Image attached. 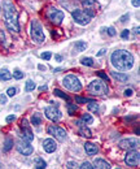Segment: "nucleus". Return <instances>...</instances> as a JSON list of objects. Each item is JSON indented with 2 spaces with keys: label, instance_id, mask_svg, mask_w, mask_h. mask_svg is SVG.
<instances>
[{
  "label": "nucleus",
  "instance_id": "1",
  "mask_svg": "<svg viewBox=\"0 0 140 169\" xmlns=\"http://www.w3.org/2000/svg\"><path fill=\"white\" fill-rule=\"evenodd\" d=\"M3 13H4V20L5 26L8 28L12 33L20 31V24H18V13L16 10V7L13 5L12 1L5 0L3 3Z\"/></svg>",
  "mask_w": 140,
  "mask_h": 169
},
{
  "label": "nucleus",
  "instance_id": "2",
  "mask_svg": "<svg viewBox=\"0 0 140 169\" xmlns=\"http://www.w3.org/2000/svg\"><path fill=\"white\" fill-rule=\"evenodd\" d=\"M110 61L119 70H130L134 65V56L126 50H117L112 54Z\"/></svg>",
  "mask_w": 140,
  "mask_h": 169
},
{
  "label": "nucleus",
  "instance_id": "3",
  "mask_svg": "<svg viewBox=\"0 0 140 169\" xmlns=\"http://www.w3.org/2000/svg\"><path fill=\"white\" fill-rule=\"evenodd\" d=\"M30 31H31V38L34 39V42L36 43H43L45 40V35L43 33V28L39 24L38 20H33L31 25H30Z\"/></svg>",
  "mask_w": 140,
  "mask_h": 169
},
{
  "label": "nucleus",
  "instance_id": "4",
  "mask_svg": "<svg viewBox=\"0 0 140 169\" xmlns=\"http://www.w3.org/2000/svg\"><path fill=\"white\" fill-rule=\"evenodd\" d=\"M88 91L92 95H107L109 92V89H108L107 82L96 80V81H92L88 85Z\"/></svg>",
  "mask_w": 140,
  "mask_h": 169
},
{
  "label": "nucleus",
  "instance_id": "5",
  "mask_svg": "<svg viewBox=\"0 0 140 169\" xmlns=\"http://www.w3.org/2000/svg\"><path fill=\"white\" fill-rule=\"evenodd\" d=\"M62 85L65 86L69 91H73V92H79L82 90L81 81H79L75 76H73V74H69V76H66L65 78H64Z\"/></svg>",
  "mask_w": 140,
  "mask_h": 169
},
{
  "label": "nucleus",
  "instance_id": "6",
  "mask_svg": "<svg viewBox=\"0 0 140 169\" xmlns=\"http://www.w3.org/2000/svg\"><path fill=\"white\" fill-rule=\"evenodd\" d=\"M47 16L48 18H50V21L52 22V24L55 25H60L64 20V17H65V14H64L62 10H60L57 8H53V7H51L50 9H48L47 12Z\"/></svg>",
  "mask_w": 140,
  "mask_h": 169
},
{
  "label": "nucleus",
  "instance_id": "7",
  "mask_svg": "<svg viewBox=\"0 0 140 169\" xmlns=\"http://www.w3.org/2000/svg\"><path fill=\"white\" fill-rule=\"evenodd\" d=\"M71 16H73L74 21L77 22V24L82 25V26L88 25V24H90V21H91V17L84 12V10H81V9H75V10H73V12H71Z\"/></svg>",
  "mask_w": 140,
  "mask_h": 169
},
{
  "label": "nucleus",
  "instance_id": "8",
  "mask_svg": "<svg viewBox=\"0 0 140 169\" xmlns=\"http://www.w3.org/2000/svg\"><path fill=\"white\" fill-rule=\"evenodd\" d=\"M47 131H48V134L55 137L59 142H65V139H66V131L57 125H50Z\"/></svg>",
  "mask_w": 140,
  "mask_h": 169
},
{
  "label": "nucleus",
  "instance_id": "9",
  "mask_svg": "<svg viewBox=\"0 0 140 169\" xmlns=\"http://www.w3.org/2000/svg\"><path fill=\"white\" fill-rule=\"evenodd\" d=\"M44 115L47 116V118H50L51 121L53 122H57L60 118H61V112L57 108V106H51V107H47L44 109Z\"/></svg>",
  "mask_w": 140,
  "mask_h": 169
},
{
  "label": "nucleus",
  "instance_id": "10",
  "mask_svg": "<svg viewBox=\"0 0 140 169\" xmlns=\"http://www.w3.org/2000/svg\"><path fill=\"white\" fill-rule=\"evenodd\" d=\"M124 163H126L128 167H138L140 163V153L139 151H132L128 152L126 157H124Z\"/></svg>",
  "mask_w": 140,
  "mask_h": 169
},
{
  "label": "nucleus",
  "instance_id": "11",
  "mask_svg": "<svg viewBox=\"0 0 140 169\" xmlns=\"http://www.w3.org/2000/svg\"><path fill=\"white\" fill-rule=\"evenodd\" d=\"M17 151L24 156H29L34 152V148H33V146L30 144V142L21 141V142H18V144H17Z\"/></svg>",
  "mask_w": 140,
  "mask_h": 169
},
{
  "label": "nucleus",
  "instance_id": "12",
  "mask_svg": "<svg viewBox=\"0 0 140 169\" xmlns=\"http://www.w3.org/2000/svg\"><path fill=\"white\" fill-rule=\"evenodd\" d=\"M119 147L123 150H135L139 147V139L136 138H127V139H123L119 142Z\"/></svg>",
  "mask_w": 140,
  "mask_h": 169
},
{
  "label": "nucleus",
  "instance_id": "13",
  "mask_svg": "<svg viewBox=\"0 0 140 169\" xmlns=\"http://www.w3.org/2000/svg\"><path fill=\"white\" fill-rule=\"evenodd\" d=\"M43 150L48 153H52L57 150V144H56V142L53 139L48 138V139H44V142H43Z\"/></svg>",
  "mask_w": 140,
  "mask_h": 169
},
{
  "label": "nucleus",
  "instance_id": "14",
  "mask_svg": "<svg viewBox=\"0 0 140 169\" xmlns=\"http://www.w3.org/2000/svg\"><path fill=\"white\" fill-rule=\"evenodd\" d=\"M84 150H86V153L88 156H93L97 153V151H99V147H97L96 144L91 143V142H87V143H84Z\"/></svg>",
  "mask_w": 140,
  "mask_h": 169
},
{
  "label": "nucleus",
  "instance_id": "15",
  "mask_svg": "<svg viewBox=\"0 0 140 169\" xmlns=\"http://www.w3.org/2000/svg\"><path fill=\"white\" fill-rule=\"evenodd\" d=\"M21 138H24V141L26 142H33L34 141V135L30 130V127H21Z\"/></svg>",
  "mask_w": 140,
  "mask_h": 169
},
{
  "label": "nucleus",
  "instance_id": "16",
  "mask_svg": "<svg viewBox=\"0 0 140 169\" xmlns=\"http://www.w3.org/2000/svg\"><path fill=\"white\" fill-rule=\"evenodd\" d=\"M93 168H96V169H108V168H110V165H109L108 161H105L103 159H95V161H93Z\"/></svg>",
  "mask_w": 140,
  "mask_h": 169
},
{
  "label": "nucleus",
  "instance_id": "17",
  "mask_svg": "<svg viewBox=\"0 0 140 169\" xmlns=\"http://www.w3.org/2000/svg\"><path fill=\"white\" fill-rule=\"evenodd\" d=\"M79 135L83 138H92V133H91V130L86 125L79 126Z\"/></svg>",
  "mask_w": 140,
  "mask_h": 169
},
{
  "label": "nucleus",
  "instance_id": "18",
  "mask_svg": "<svg viewBox=\"0 0 140 169\" xmlns=\"http://www.w3.org/2000/svg\"><path fill=\"white\" fill-rule=\"evenodd\" d=\"M10 78H12V73H10L7 68L0 70V81H9Z\"/></svg>",
  "mask_w": 140,
  "mask_h": 169
},
{
  "label": "nucleus",
  "instance_id": "19",
  "mask_svg": "<svg viewBox=\"0 0 140 169\" xmlns=\"http://www.w3.org/2000/svg\"><path fill=\"white\" fill-rule=\"evenodd\" d=\"M112 77L116 78V80L119 81V82H126V81L128 80V77H127L126 73H117V72H113V73H112Z\"/></svg>",
  "mask_w": 140,
  "mask_h": 169
},
{
  "label": "nucleus",
  "instance_id": "20",
  "mask_svg": "<svg viewBox=\"0 0 140 169\" xmlns=\"http://www.w3.org/2000/svg\"><path fill=\"white\" fill-rule=\"evenodd\" d=\"M34 167H35L36 169H44L45 167H47V163H45L41 157H36V159L34 160Z\"/></svg>",
  "mask_w": 140,
  "mask_h": 169
},
{
  "label": "nucleus",
  "instance_id": "21",
  "mask_svg": "<svg viewBox=\"0 0 140 169\" xmlns=\"http://www.w3.org/2000/svg\"><path fill=\"white\" fill-rule=\"evenodd\" d=\"M87 47H88V46H87V43L83 42V40H78V42H75V46H74V48H75V51H77V52L84 51Z\"/></svg>",
  "mask_w": 140,
  "mask_h": 169
},
{
  "label": "nucleus",
  "instance_id": "22",
  "mask_svg": "<svg viewBox=\"0 0 140 169\" xmlns=\"http://www.w3.org/2000/svg\"><path fill=\"white\" fill-rule=\"evenodd\" d=\"M31 124L34 126H39L41 124V116L39 113H34L31 116Z\"/></svg>",
  "mask_w": 140,
  "mask_h": 169
},
{
  "label": "nucleus",
  "instance_id": "23",
  "mask_svg": "<svg viewBox=\"0 0 140 169\" xmlns=\"http://www.w3.org/2000/svg\"><path fill=\"white\" fill-rule=\"evenodd\" d=\"M36 87V85H35V82H34L33 80H29L27 82H26V85H25V91L26 92H30V91H34Z\"/></svg>",
  "mask_w": 140,
  "mask_h": 169
},
{
  "label": "nucleus",
  "instance_id": "24",
  "mask_svg": "<svg viewBox=\"0 0 140 169\" xmlns=\"http://www.w3.org/2000/svg\"><path fill=\"white\" fill-rule=\"evenodd\" d=\"M87 108H88V111L93 112V113H99V104H97L96 101H90Z\"/></svg>",
  "mask_w": 140,
  "mask_h": 169
},
{
  "label": "nucleus",
  "instance_id": "25",
  "mask_svg": "<svg viewBox=\"0 0 140 169\" xmlns=\"http://www.w3.org/2000/svg\"><path fill=\"white\" fill-rule=\"evenodd\" d=\"M53 94H55L56 96H59V98H62V99H65V100H67V101L70 100V96H67L65 92H62L61 90H59V89H55V90H53Z\"/></svg>",
  "mask_w": 140,
  "mask_h": 169
},
{
  "label": "nucleus",
  "instance_id": "26",
  "mask_svg": "<svg viewBox=\"0 0 140 169\" xmlns=\"http://www.w3.org/2000/svg\"><path fill=\"white\" fill-rule=\"evenodd\" d=\"M12 147H13V139H10V138L5 139V142H4V148H3V150H4V152L10 151Z\"/></svg>",
  "mask_w": 140,
  "mask_h": 169
},
{
  "label": "nucleus",
  "instance_id": "27",
  "mask_svg": "<svg viewBox=\"0 0 140 169\" xmlns=\"http://www.w3.org/2000/svg\"><path fill=\"white\" fill-rule=\"evenodd\" d=\"M81 64H83V65H86V66H93V59L92 57H82Z\"/></svg>",
  "mask_w": 140,
  "mask_h": 169
},
{
  "label": "nucleus",
  "instance_id": "28",
  "mask_svg": "<svg viewBox=\"0 0 140 169\" xmlns=\"http://www.w3.org/2000/svg\"><path fill=\"white\" fill-rule=\"evenodd\" d=\"M81 120H82V121L86 124V125H90V124H92V122H93L92 116H91V115H88V113H84V115H83Z\"/></svg>",
  "mask_w": 140,
  "mask_h": 169
},
{
  "label": "nucleus",
  "instance_id": "29",
  "mask_svg": "<svg viewBox=\"0 0 140 169\" xmlns=\"http://www.w3.org/2000/svg\"><path fill=\"white\" fill-rule=\"evenodd\" d=\"M24 76H25V73H22L20 69H16L13 72V77L16 78V80H21V78H24Z\"/></svg>",
  "mask_w": 140,
  "mask_h": 169
},
{
  "label": "nucleus",
  "instance_id": "30",
  "mask_svg": "<svg viewBox=\"0 0 140 169\" xmlns=\"http://www.w3.org/2000/svg\"><path fill=\"white\" fill-rule=\"evenodd\" d=\"M75 111H77V106H75V104H71V103L67 104V113L73 115Z\"/></svg>",
  "mask_w": 140,
  "mask_h": 169
},
{
  "label": "nucleus",
  "instance_id": "31",
  "mask_svg": "<svg viewBox=\"0 0 140 169\" xmlns=\"http://www.w3.org/2000/svg\"><path fill=\"white\" fill-rule=\"evenodd\" d=\"M16 92H17V89L16 87H9L8 90H7V95L10 96V98H13L14 95H16Z\"/></svg>",
  "mask_w": 140,
  "mask_h": 169
},
{
  "label": "nucleus",
  "instance_id": "32",
  "mask_svg": "<svg viewBox=\"0 0 140 169\" xmlns=\"http://www.w3.org/2000/svg\"><path fill=\"white\" fill-rule=\"evenodd\" d=\"M97 76H99V77H100L104 82H107V83H109V77H108L104 72H97Z\"/></svg>",
  "mask_w": 140,
  "mask_h": 169
},
{
  "label": "nucleus",
  "instance_id": "33",
  "mask_svg": "<svg viewBox=\"0 0 140 169\" xmlns=\"http://www.w3.org/2000/svg\"><path fill=\"white\" fill-rule=\"evenodd\" d=\"M93 4H95L93 0H83V5L87 7V9H90V7H92Z\"/></svg>",
  "mask_w": 140,
  "mask_h": 169
},
{
  "label": "nucleus",
  "instance_id": "34",
  "mask_svg": "<svg viewBox=\"0 0 140 169\" xmlns=\"http://www.w3.org/2000/svg\"><path fill=\"white\" fill-rule=\"evenodd\" d=\"M79 168H82V169H92L93 167H92V164H91V163H88V161H84V163H83Z\"/></svg>",
  "mask_w": 140,
  "mask_h": 169
},
{
  "label": "nucleus",
  "instance_id": "35",
  "mask_svg": "<svg viewBox=\"0 0 140 169\" xmlns=\"http://www.w3.org/2000/svg\"><path fill=\"white\" fill-rule=\"evenodd\" d=\"M40 57L43 60H50L52 57V54H51V52H43V54L40 55Z\"/></svg>",
  "mask_w": 140,
  "mask_h": 169
},
{
  "label": "nucleus",
  "instance_id": "36",
  "mask_svg": "<svg viewBox=\"0 0 140 169\" xmlns=\"http://www.w3.org/2000/svg\"><path fill=\"white\" fill-rule=\"evenodd\" d=\"M121 36H122V39H127L128 36H130V30H127V29H124L122 34H121Z\"/></svg>",
  "mask_w": 140,
  "mask_h": 169
},
{
  "label": "nucleus",
  "instance_id": "37",
  "mask_svg": "<svg viewBox=\"0 0 140 169\" xmlns=\"http://www.w3.org/2000/svg\"><path fill=\"white\" fill-rule=\"evenodd\" d=\"M75 100H77V103H79V104L87 103V101H91V100H88V99H86V98H79V96L75 98Z\"/></svg>",
  "mask_w": 140,
  "mask_h": 169
},
{
  "label": "nucleus",
  "instance_id": "38",
  "mask_svg": "<svg viewBox=\"0 0 140 169\" xmlns=\"http://www.w3.org/2000/svg\"><path fill=\"white\" fill-rule=\"evenodd\" d=\"M7 101H8L7 95H5V94H1V95H0V103H1V104H7Z\"/></svg>",
  "mask_w": 140,
  "mask_h": 169
},
{
  "label": "nucleus",
  "instance_id": "39",
  "mask_svg": "<svg viewBox=\"0 0 140 169\" xmlns=\"http://www.w3.org/2000/svg\"><path fill=\"white\" fill-rule=\"evenodd\" d=\"M66 167H67V168H70V169H71V168H79V167H78V164L75 163V161H69V163L66 164Z\"/></svg>",
  "mask_w": 140,
  "mask_h": 169
},
{
  "label": "nucleus",
  "instance_id": "40",
  "mask_svg": "<svg viewBox=\"0 0 140 169\" xmlns=\"http://www.w3.org/2000/svg\"><path fill=\"white\" fill-rule=\"evenodd\" d=\"M128 18H130V14L126 13V14H123L122 17H119V22H122V24H123V22H126L128 20Z\"/></svg>",
  "mask_w": 140,
  "mask_h": 169
},
{
  "label": "nucleus",
  "instance_id": "41",
  "mask_svg": "<svg viewBox=\"0 0 140 169\" xmlns=\"http://www.w3.org/2000/svg\"><path fill=\"white\" fill-rule=\"evenodd\" d=\"M108 34H109V35H110V36H114L116 35V29L114 28H113V26H110V28H108Z\"/></svg>",
  "mask_w": 140,
  "mask_h": 169
},
{
  "label": "nucleus",
  "instance_id": "42",
  "mask_svg": "<svg viewBox=\"0 0 140 169\" xmlns=\"http://www.w3.org/2000/svg\"><path fill=\"white\" fill-rule=\"evenodd\" d=\"M124 96H127V98H130V96H132V94H134V91H132L131 89H126L124 90Z\"/></svg>",
  "mask_w": 140,
  "mask_h": 169
},
{
  "label": "nucleus",
  "instance_id": "43",
  "mask_svg": "<svg viewBox=\"0 0 140 169\" xmlns=\"http://www.w3.org/2000/svg\"><path fill=\"white\" fill-rule=\"evenodd\" d=\"M21 127H29V121L26 118L21 120Z\"/></svg>",
  "mask_w": 140,
  "mask_h": 169
},
{
  "label": "nucleus",
  "instance_id": "44",
  "mask_svg": "<svg viewBox=\"0 0 140 169\" xmlns=\"http://www.w3.org/2000/svg\"><path fill=\"white\" fill-rule=\"evenodd\" d=\"M5 42V36H4V33H3V30L0 29V43L1 44H4Z\"/></svg>",
  "mask_w": 140,
  "mask_h": 169
},
{
  "label": "nucleus",
  "instance_id": "45",
  "mask_svg": "<svg viewBox=\"0 0 140 169\" xmlns=\"http://www.w3.org/2000/svg\"><path fill=\"white\" fill-rule=\"evenodd\" d=\"M14 120H16V116H14V115H9L8 117L5 118V121L7 122H12V121H14Z\"/></svg>",
  "mask_w": 140,
  "mask_h": 169
},
{
  "label": "nucleus",
  "instance_id": "46",
  "mask_svg": "<svg viewBox=\"0 0 140 169\" xmlns=\"http://www.w3.org/2000/svg\"><path fill=\"white\" fill-rule=\"evenodd\" d=\"M132 5H134L135 8H139V5H140V1H139V0H132Z\"/></svg>",
  "mask_w": 140,
  "mask_h": 169
},
{
  "label": "nucleus",
  "instance_id": "47",
  "mask_svg": "<svg viewBox=\"0 0 140 169\" xmlns=\"http://www.w3.org/2000/svg\"><path fill=\"white\" fill-rule=\"evenodd\" d=\"M105 52H107V50H105V48H103V50H100L99 52H97L96 56H99V57H100V56H103V55L105 54Z\"/></svg>",
  "mask_w": 140,
  "mask_h": 169
},
{
  "label": "nucleus",
  "instance_id": "48",
  "mask_svg": "<svg viewBox=\"0 0 140 169\" xmlns=\"http://www.w3.org/2000/svg\"><path fill=\"white\" fill-rule=\"evenodd\" d=\"M55 59H56V61H62V56L61 55H55Z\"/></svg>",
  "mask_w": 140,
  "mask_h": 169
},
{
  "label": "nucleus",
  "instance_id": "49",
  "mask_svg": "<svg viewBox=\"0 0 140 169\" xmlns=\"http://www.w3.org/2000/svg\"><path fill=\"white\" fill-rule=\"evenodd\" d=\"M45 90H47V86H40V87H39V91H45Z\"/></svg>",
  "mask_w": 140,
  "mask_h": 169
},
{
  "label": "nucleus",
  "instance_id": "50",
  "mask_svg": "<svg viewBox=\"0 0 140 169\" xmlns=\"http://www.w3.org/2000/svg\"><path fill=\"white\" fill-rule=\"evenodd\" d=\"M134 33H135V34H138V35H139V33H140V28H139V26H138V28H135V29H134Z\"/></svg>",
  "mask_w": 140,
  "mask_h": 169
},
{
  "label": "nucleus",
  "instance_id": "51",
  "mask_svg": "<svg viewBox=\"0 0 140 169\" xmlns=\"http://www.w3.org/2000/svg\"><path fill=\"white\" fill-rule=\"evenodd\" d=\"M38 68H39V70H45V69H47V68H45L44 65H41V64H40V65H38Z\"/></svg>",
  "mask_w": 140,
  "mask_h": 169
},
{
  "label": "nucleus",
  "instance_id": "52",
  "mask_svg": "<svg viewBox=\"0 0 140 169\" xmlns=\"http://www.w3.org/2000/svg\"><path fill=\"white\" fill-rule=\"evenodd\" d=\"M0 10H1V7H0Z\"/></svg>",
  "mask_w": 140,
  "mask_h": 169
}]
</instances>
